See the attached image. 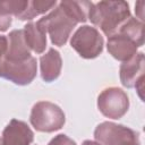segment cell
<instances>
[{"label": "cell", "mask_w": 145, "mask_h": 145, "mask_svg": "<svg viewBox=\"0 0 145 145\" xmlns=\"http://www.w3.org/2000/svg\"><path fill=\"white\" fill-rule=\"evenodd\" d=\"M91 6L92 2L89 1H61L39 23L49 33L51 42L57 46H62L68 41L75 26L88 19Z\"/></svg>", "instance_id": "cell-1"}, {"label": "cell", "mask_w": 145, "mask_h": 145, "mask_svg": "<svg viewBox=\"0 0 145 145\" xmlns=\"http://www.w3.org/2000/svg\"><path fill=\"white\" fill-rule=\"evenodd\" d=\"M144 44L143 22L130 17L119 29L108 37L109 53L117 60L127 61L137 53V49Z\"/></svg>", "instance_id": "cell-2"}, {"label": "cell", "mask_w": 145, "mask_h": 145, "mask_svg": "<svg viewBox=\"0 0 145 145\" xmlns=\"http://www.w3.org/2000/svg\"><path fill=\"white\" fill-rule=\"evenodd\" d=\"M130 18L129 6L125 1H100L92 2L88 11V19L99 26L109 36L114 34L119 27Z\"/></svg>", "instance_id": "cell-3"}, {"label": "cell", "mask_w": 145, "mask_h": 145, "mask_svg": "<svg viewBox=\"0 0 145 145\" xmlns=\"http://www.w3.org/2000/svg\"><path fill=\"white\" fill-rule=\"evenodd\" d=\"M29 121L36 130L52 133L63 127L66 117L57 104L49 101H41L33 105Z\"/></svg>", "instance_id": "cell-4"}, {"label": "cell", "mask_w": 145, "mask_h": 145, "mask_svg": "<svg viewBox=\"0 0 145 145\" xmlns=\"http://www.w3.org/2000/svg\"><path fill=\"white\" fill-rule=\"evenodd\" d=\"M94 137L101 145H140L137 131L110 121L100 123L94 130Z\"/></svg>", "instance_id": "cell-5"}, {"label": "cell", "mask_w": 145, "mask_h": 145, "mask_svg": "<svg viewBox=\"0 0 145 145\" xmlns=\"http://www.w3.org/2000/svg\"><path fill=\"white\" fill-rule=\"evenodd\" d=\"M70 45L82 58L94 59L103 50V37L95 27L84 25L74 33Z\"/></svg>", "instance_id": "cell-6"}, {"label": "cell", "mask_w": 145, "mask_h": 145, "mask_svg": "<svg viewBox=\"0 0 145 145\" xmlns=\"http://www.w3.org/2000/svg\"><path fill=\"white\" fill-rule=\"evenodd\" d=\"M36 59L32 56L23 61H10L0 58V77L17 85H27L36 77Z\"/></svg>", "instance_id": "cell-7"}, {"label": "cell", "mask_w": 145, "mask_h": 145, "mask_svg": "<svg viewBox=\"0 0 145 145\" xmlns=\"http://www.w3.org/2000/svg\"><path fill=\"white\" fill-rule=\"evenodd\" d=\"M97 108L106 118L120 119L128 111L129 99L121 88L108 87L100 93L97 97Z\"/></svg>", "instance_id": "cell-8"}, {"label": "cell", "mask_w": 145, "mask_h": 145, "mask_svg": "<svg viewBox=\"0 0 145 145\" xmlns=\"http://www.w3.org/2000/svg\"><path fill=\"white\" fill-rule=\"evenodd\" d=\"M144 53L138 52L129 60L125 61L120 66V80L121 84L127 88L136 87L139 92L143 91L144 80ZM142 97V96H140Z\"/></svg>", "instance_id": "cell-9"}, {"label": "cell", "mask_w": 145, "mask_h": 145, "mask_svg": "<svg viewBox=\"0 0 145 145\" xmlns=\"http://www.w3.org/2000/svg\"><path fill=\"white\" fill-rule=\"evenodd\" d=\"M33 139L32 129L26 122L17 119L10 120L1 136L2 145H31Z\"/></svg>", "instance_id": "cell-10"}, {"label": "cell", "mask_w": 145, "mask_h": 145, "mask_svg": "<svg viewBox=\"0 0 145 145\" xmlns=\"http://www.w3.org/2000/svg\"><path fill=\"white\" fill-rule=\"evenodd\" d=\"M31 56L29 48L24 40L23 29H14L8 35V48L3 56L5 59L10 61H23Z\"/></svg>", "instance_id": "cell-11"}, {"label": "cell", "mask_w": 145, "mask_h": 145, "mask_svg": "<svg viewBox=\"0 0 145 145\" xmlns=\"http://www.w3.org/2000/svg\"><path fill=\"white\" fill-rule=\"evenodd\" d=\"M40 63H41V77L44 82L50 83L59 77L61 72L62 60L60 53L57 50H54L53 48L49 49V51L40 58Z\"/></svg>", "instance_id": "cell-12"}, {"label": "cell", "mask_w": 145, "mask_h": 145, "mask_svg": "<svg viewBox=\"0 0 145 145\" xmlns=\"http://www.w3.org/2000/svg\"><path fill=\"white\" fill-rule=\"evenodd\" d=\"M24 40L27 46L35 53H42L46 46V32L39 23H28L23 28Z\"/></svg>", "instance_id": "cell-13"}, {"label": "cell", "mask_w": 145, "mask_h": 145, "mask_svg": "<svg viewBox=\"0 0 145 145\" xmlns=\"http://www.w3.org/2000/svg\"><path fill=\"white\" fill-rule=\"evenodd\" d=\"M56 5H57V1H39V0L28 1V6H27L26 10L19 17V19L20 20L33 19L34 17H36L41 14H44L48 10L54 8Z\"/></svg>", "instance_id": "cell-14"}, {"label": "cell", "mask_w": 145, "mask_h": 145, "mask_svg": "<svg viewBox=\"0 0 145 145\" xmlns=\"http://www.w3.org/2000/svg\"><path fill=\"white\" fill-rule=\"evenodd\" d=\"M28 6V1H19V0H8L0 1V12L8 16H16L19 18Z\"/></svg>", "instance_id": "cell-15"}, {"label": "cell", "mask_w": 145, "mask_h": 145, "mask_svg": "<svg viewBox=\"0 0 145 145\" xmlns=\"http://www.w3.org/2000/svg\"><path fill=\"white\" fill-rule=\"evenodd\" d=\"M48 145H76V143L69 138L68 136L63 135V134H60V135H57L56 137H53Z\"/></svg>", "instance_id": "cell-16"}, {"label": "cell", "mask_w": 145, "mask_h": 145, "mask_svg": "<svg viewBox=\"0 0 145 145\" xmlns=\"http://www.w3.org/2000/svg\"><path fill=\"white\" fill-rule=\"evenodd\" d=\"M11 22H12L11 16H8V15L0 12V32L7 31L8 27L11 25Z\"/></svg>", "instance_id": "cell-17"}, {"label": "cell", "mask_w": 145, "mask_h": 145, "mask_svg": "<svg viewBox=\"0 0 145 145\" xmlns=\"http://www.w3.org/2000/svg\"><path fill=\"white\" fill-rule=\"evenodd\" d=\"M7 48H8V39L5 35H0V58H2L6 54Z\"/></svg>", "instance_id": "cell-18"}, {"label": "cell", "mask_w": 145, "mask_h": 145, "mask_svg": "<svg viewBox=\"0 0 145 145\" xmlns=\"http://www.w3.org/2000/svg\"><path fill=\"white\" fill-rule=\"evenodd\" d=\"M82 145H101V144H99L97 142H93V140L86 139V140H84V142H83V144H82Z\"/></svg>", "instance_id": "cell-19"}, {"label": "cell", "mask_w": 145, "mask_h": 145, "mask_svg": "<svg viewBox=\"0 0 145 145\" xmlns=\"http://www.w3.org/2000/svg\"><path fill=\"white\" fill-rule=\"evenodd\" d=\"M0 145H2V142H1V137H0Z\"/></svg>", "instance_id": "cell-20"}]
</instances>
